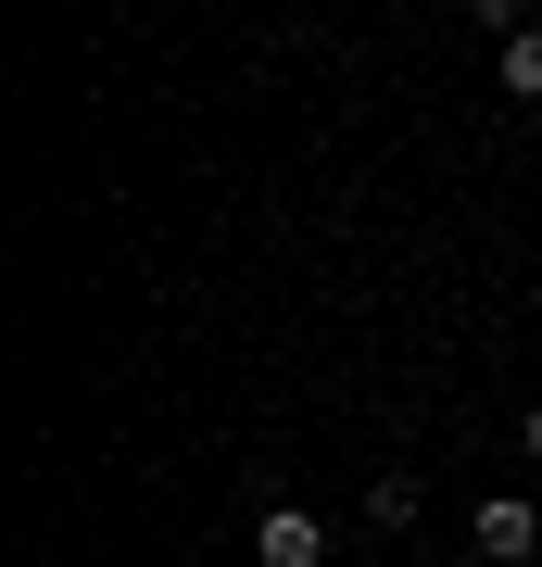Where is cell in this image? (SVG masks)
<instances>
[{
	"mask_svg": "<svg viewBox=\"0 0 542 567\" xmlns=\"http://www.w3.org/2000/svg\"><path fill=\"white\" fill-rule=\"evenodd\" d=\"M467 543H480V567H530L542 555V505H530V492H480Z\"/></svg>",
	"mask_w": 542,
	"mask_h": 567,
	"instance_id": "cell-1",
	"label": "cell"
},
{
	"mask_svg": "<svg viewBox=\"0 0 542 567\" xmlns=\"http://www.w3.org/2000/svg\"><path fill=\"white\" fill-rule=\"evenodd\" d=\"M253 567H328V517L316 505H265L253 517Z\"/></svg>",
	"mask_w": 542,
	"mask_h": 567,
	"instance_id": "cell-2",
	"label": "cell"
},
{
	"mask_svg": "<svg viewBox=\"0 0 542 567\" xmlns=\"http://www.w3.org/2000/svg\"><path fill=\"white\" fill-rule=\"evenodd\" d=\"M492 76H504V102H542V25H518V39L492 51Z\"/></svg>",
	"mask_w": 542,
	"mask_h": 567,
	"instance_id": "cell-3",
	"label": "cell"
},
{
	"mask_svg": "<svg viewBox=\"0 0 542 567\" xmlns=\"http://www.w3.org/2000/svg\"><path fill=\"white\" fill-rule=\"evenodd\" d=\"M417 505H429V492H417V480H403V466H391V480L366 492V529H417Z\"/></svg>",
	"mask_w": 542,
	"mask_h": 567,
	"instance_id": "cell-4",
	"label": "cell"
},
{
	"mask_svg": "<svg viewBox=\"0 0 542 567\" xmlns=\"http://www.w3.org/2000/svg\"><path fill=\"white\" fill-rule=\"evenodd\" d=\"M518 442H530V466H542V404H530V416H518Z\"/></svg>",
	"mask_w": 542,
	"mask_h": 567,
	"instance_id": "cell-5",
	"label": "cell"
}]
</instances>
